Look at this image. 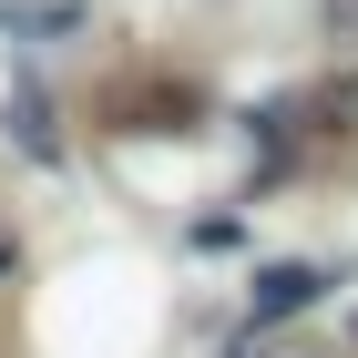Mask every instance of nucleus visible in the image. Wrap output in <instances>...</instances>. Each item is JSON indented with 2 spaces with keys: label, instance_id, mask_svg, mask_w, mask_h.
<instances>
[{
  "label": "nucleus",
  "instance_id": "obj_1",
  "mask_svg": "<svg viewBox=\"0 0 358 358\" xmlns=\"http://www.w3.org/2000/svg\"><path fill=\"white\" fill-rule=\"evenodd\" d=\"M113 113H123V134H185L205 103H194L185 83H123V92H113Z\"/></svg>",
  "mask_w": 358,
  "mask_h": 358
},
{
  "label": "nucleus",
  "instance_id": "obj_3",
  "mask_svg": "<svg viewBox=\"0 0 358 358\" xmlns=\"http://www.w3.org/2000/svg\"><path fill=\"white\" fill-rule=\"evenodd\" d=\"M328 31L348 41V31H358V0H328Z\"/></svg>",
  "mask_w": 358,
  "mask_h": 358
},
{
  "label": "nucleus",
  "instance_id": "obj_2",
  "mask_svg": "<svg viewBox=\"0 0 358 358\" xmlns=\"http://www.w3.org/2000/svg\"><path fill=\"white\" fill-rule=\"evenodd\" d=\"M317 297V266H276L266 287H256V307H266V317H287V307H307Z\"/></svg>",
  "mask_w": 358,
  "mask_h": 358
},
{
  "label": "nucleus",
  "instance_id": "obj_4",
  "mask_svg": "<svg viewBox=\"0 0 358 358\" xmlns=\"http://www.w3.org/2000/svg\"><path fill=\"white\" fill-rule=\"evenodd\" d=\"M297 358H307V348H297Z\"/></svg>",
  "mask_w": 358,
  "mask_h": 358
}]
</instances>
